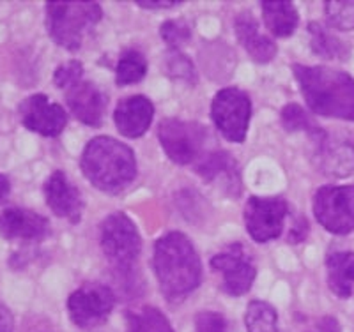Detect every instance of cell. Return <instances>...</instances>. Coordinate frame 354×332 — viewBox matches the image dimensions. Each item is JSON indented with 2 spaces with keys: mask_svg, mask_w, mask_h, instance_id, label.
I'll use <instances>...</instances> for the list:
<instances>
[{
  "mask_svg": "<svg viewBox=\"0 0 354 332\" xmlns=\"http://www.w3.org/2000/svg\"><path fill=\"white\" fill-rule=\"evenodd\" d=\"M246 332H280L278 313L264 300H252L245 313Z\"/></svg>",
  "mask_w": 354,
  "mask_h": 332,
  "instance_id": "obj_25",
  "label": "cell"
},
{
  "mask_svg": "<svg viewBox=\"0 0 354 332\" xmlns=\"http://www.w3.org/2000/svg\"><path fill=\"white\" fill-rule=\"evenodd\" d=\"M66 103L82 124L100 128L109 108V96L93 81L80 80L66 88Z\"/></svg>",
  "mask_w": 354,
  "mask_h": 332,
  "instance_id": "obj_14",
  "label": "cell"
},
{
  "mask_svg": "<svg viewBox=\"0 0 354 332\" xmlns=\"http://www.w3.org/2000/svg\"><path fill=\"white\" fill-rule=\"evenodd\" d=\"M126 320H128V332H174L169 318L153 306H144L138 311H129Z\"/></svg>",
  "mask_w": 354,
  "mask_h": 332,
  "instance_id": "obj_24",
  "label": "cell"
},
{
  "mask_svg": "<svg viewBox=\"0 0 354 332\" xmlns=\"http://www.w3.org/2000/svg\"><path fill=\"white\" fill-rule=\"evenodd\" d=\"M101 249L119 271H129L142 251V239L128 214L113 213L101 223Z\"/></svg>",
  "mask_w": 354,
  "mask_h": 332,
  "instance_id": "obj_5",
  "label": "cell"
},
{
  "mask_svg": "<svg viewBox=\"0 0 354 332\" xmlns=\"http://www.w3.org/2000/svg\"><path fill=\"white\" fill-rule=\"evenodd\" d=\"M161 39L172 50H179L192 39V27L185 20H169L160 27Z\"/></svg>",
  "mask_w": 354,
  "mask_h": 332,
  "instance_id": "obj_29",
  "label": "cell"
},
{
  "mask_svg": "<svg viewBox=\"0 0 354 332\" xmlns=\"http://www.w3.org/2000/svg\"><path fill=\"white\" fill-rule=\"evenodd\" d=\"M211 117L218 131L232 144H243L252 119L250 96L238 87L221 88L211 104Z\"/></svg>",
  "mask_w": 354,
  "mask_h": 332,
  "instance_id": "obj_7",
  "label": "cell"
},
{
  "mask_svg": "<svg viewBox=\"0 0 354 332\" xmlns=\"http://www.w3.org/2000/svg\"><path fill=\"white\" fill-rule=\"evenodd\" d=\"M287 214H289V204L280 196H271V198L250 196L245 205L246 232L259 244L270 242L282 235Z\"/></svg>",
  "mask_w": 354,
  "mask_h": 332,
  "instance_id": "obj_9",
  "label": "cell"
},
{
  "mask_svg": "<svg viewBox=\"0 0 354 332\" xmlns=\"http://www.w3.org/2000/svg\"><path fill=\"white\" fill-rule=\"evenodd\" d=\"M44 198L57 217H64L69 223H80L84 213V198L78 188L64 172L57 170L44 182Z\"/></svg>",
  "mask_w": 354,
  "mask_h": 332,
  "instance_id": "obj_15",
  "label": "cell"
},
{
  "mask_svg": "<svg viewBox=\"0 0 354 332\" xmlns=\"http://www.w3.org/2000/svg\"><path fill=\"white\" fill-rule=\"evenodd\" d=\"M9 191H11V182L4 173H0V204L8 198Z\"/></svg>",
  "mask_w": 354,
  "mask_h": 332,
  "instance_id": "obj_35",
  "label": "cell"
},
{
  "mask_svg": "<svg viewBox=\"0 0 354 332\" xmlns=\"http://www.w3.org/2000/svg\"><path fill=\"white\" fill-rule=\"evenodd\" d=\"M154 273L160 290L169 302H181L198 289L202 264L192 240L181 232H170L154 246Z\"/></svg>",
  "mask_w": 354,
  "mask_h": 332,
  "instance_id": "obj_1",
  "label": "cell"
},
{
  "mask_svg": "<svg viewBox=\"0 0 354 332\" xmlns=\"http://www.w3.org/2000/svg\"><path fill=\"white\" fill-rule=\"evenodd\" d=\"M167 71L176 80H185L188 84H197V72H195L192 60L183 55L179 50H172L167 55Z\"/></svg>",
  "mask_w": 354,
  "mask_h": 332,
  "instance_id": "obj_28",
  "label": "cell"
},
{
  "mask_svg": "<svg viewBox=\"0 0 354 332\" xmlns=\"http://www.w3.org/2000/svg\"><path fill=\"white\" fill-rule=\"evenodd\" d=\"M50 233V221L27 208L11 207L0 214V235L8 240H43Z\"/></svg>",
  "mask_w": 354,
  "mask_h": 332,
  "instance_id": "obj_17",
  "label": "cell"
},
{
  "mask_svg": "<svg viewBox=\"0 0 354 332\" xmlns=\"http://www.w3.org/2000/svg\"><path fill=\"white\" fill-rule=\"evenodd\" d=\"M195 170L205 182H220L223 188L229 189L230 195L238 196L241 191L238 164L227 150H214L202 156Z\"/></svg>",
  "mask_w": 354,
  "mask_h": 332,
  "instance_id": "obj_19",
  "label": "cell"
},
{
  "mask_svg": "<svg viewBox=\"0 0 354 332\" xmlns=\"http://www.w3.org/2000/svg\"><path fill=\"white\" fill-rule=\"evenodd\" d=\"M48 36L61 48L77 52L85 36L101 21L103 11L97 2H62L52 0L44 6Z\"/></svg>",
  "mask_w": 354,
  "mask_h": 332,
  "instance_id": "obj_4",
  "label": "cell"
},
{
  "mask_svg": "<svg viewBox=\"0 0 354 332\" xmlns=\"http://www.w3.org/2000/svg\"><path fill=\"white\" fill-rule=\"evenodd\" d=\"M315 168L322 175L344 179L354 173V144L346 137L328 135L319 144H315L314 150Z\"/></svg>",
  "mask_w": 354,
  "mask_h": 332,
  "instance_id": "obj_13",
  "label": "cell"
},
{
  "mask_svg": "<svg viewBox=\"0 0 354 332\" xmlns=\"http://www.w3.org/2000/svg\"><path fill=\"white\" fill-rule=\"evenodd\" d=\"M292 72L315 115L354 120V80L347 72L326 66L303 64H294Z\"/></svg>",
  "mask_w": 354,
  "mask_h": 332,
  "instance_id": "obj_2",
  "label": "cell"
},
{
  "mask_svg": "<svg viewBox=\"0 0 354 332\" xmlns=\"http://www.w3.org/2000/svg\"><path fill=\"white\" fill-rule=\"evenodd\" d=\"M18 115L28 131L46 138L59 137L68 124L66 110L44 94H32L21 101L18 106Z\"/></svg>",
  "mask_w": 354,
  "mask_h": 332,
  "instance_id": "obj_12",
  "label": "cell"
},
{
  "mask_svg": "<svg viewBox=\"0 0 354 332\" xmlns=\"http://www.w3.org/2000/svg\"><path fill=\"white\" fill-rule=\"evenodd\" d=\"M147 72V60L138 50H126L115 68V84L119 87L138 84Z\"/></svg>",
  "mask_w": 354,
  "mask_h": 332,
  "instance_id": "obj_26",
  "label": "cell"
},
{
  "mask_svg": "<svg viewBox=\"0 0 354 332\" xmlns=\"http://www.w3.org/2000/svg\"><path fill=\"white\" fill-rule=\"evenodd\" d=\"M179 2L176 0H138L137 6L144 9H170L176 8Z\"/></svg>",
  "mask_w": 354,
  "mask_h": 332,
  "instance_id": "obj_33",
  "label": "cell"
},
{
  "mask_svg": "<svg viewBox=\"0 0 354 332\" xmlns=\"http://www.w3.org/2000/svg\"><path fill=\"white\" fill-rule=\"evenodd\" d=\"M328 25L337 30H353L354 28V0H333L324 4Z\"/></svg>",
  "mask_w": 354,
  "mask_h": 332,
  "instance_id": "obj_27",
  "label": "cell"
},
{
  "mask_svg": "<svg viewBox=\"0 0 354 332\" xmlns=\"http://www.w3.org/2000/svg\"><path fill=\"white\" fill-rule=\"evenodd\" d=\"M154 119V104L145 96H129L117 103L113 122L126 138L144 137Z\"/></svg>",
  "mask_w": 354,
  "mask_h": 332,
  "instance_id": "obj_16",
  "label": "cell"
},
{
  "mask_svg": "<svg viewBox=\"0 0 354 332\" xmlns=\"http://www.w3.org/2000/svg\"><path fill=\"white\" fill-rule=\"evenodd\" d=\"M82 77H84V64L78 60H69L55 69L53 81L59 88H69L71 85L80 81Z\"/></svg>",
  "mask_w": 354,
  "mask_h": 332,
  "instance_id": "obj_30",
  "label": "cell"
},
{
  "mask_svg": "<svg viewBox=\"0 0 354 332\" xmlns=\"http://www.w3.org/2000/svg\"><path fill=\"white\" fill-rule=\"evenodd\" d=\"M328 286L340 299H349L354 289V253L335 251L328 256Z\"/></svg>",
  "mask_w": 354,
  "mask_h": 332,
  "instance_id": "obj_21",
  "label": "cell"
},
{
  "mask_svg": "<svg viewBox=\"0 0 354 332\" xmlns=\"http://www.w3.org/2000/svg\"><path fill=\"white\" fill-rule=\"evenodd\" d=\"M280 119H282V126L287 131L306 133L310 140L314 141V145L319 144L322 138L326 137V131L321 126H317V122L296 103H290L287 106H283L282 113H280Z\"/></svg>",
  "mask_w": 354,
  "mask_h": 332,
  "instance_id": "obj_23",
  "label": "cell"
},
{
  "mask_svg": "<svg viewBox=\"0 0 354 332\" xmlns=\"http://www.w3.org/2000/svg\"><path fill=\"white\" fill-rule=\"evenodd\" d=\"M310 332H342L340 324L333 316H322L321 320L314 324V327L310 329Z\"/></svg>",
  "mask_w": 354,
  "mask_h": 332,
  "instance_id": "obj_32",
  "label": "cell"
},
{
  "mask_svg": "<svg viewBox=\"0 0 354 332\" xmlns=\"http://www.w3.org/2000/svg\"><path fill=\"white\" fill-rule=\"evenodd\" d=\"M80 168L94 188L117 195L137 177V159L128 145L112 137H96L85 145Z\"/></svg>",
  "mask_w": 354,
  "mask_h": 332,
  "instance_id": "obj_3",
  "label": "cell"
},
{
  "mask_svg": "<svg viewBox=\"0 0 354 332\" xmlns=\"http://www.w3.org/2000/svg\"><path fill=\"white\" fill-rule=\"evenodd\" d=\"M197 332H229L225 316L216 311H202L195 318Z\"/></svg>",
  "mask_w": 354,
  "mask_h": 332,
  "instance_id": "obj_31",
  "label": "cell"
},
{
  "mask_svg": "<svg viewBox=\"0 0 354 332\" xmlns=\"http://www.w3.org/2000/svg\"><path fill=\"white\" fill-rule=\"evenodd\" d=\"M15 329V320L12 315L4 304H0V332H12Z\"/></svg>",
  "mask_w": 354,
  "mask_h": 332,
  "instance_id": "obj_34",
  "label": "cell"
},
{
  "mask_svg": "<svg viewBox=\"0 0 354 332\" xmlns=\"http://www.w3.org/2000/svg\"><path fill=\"white\" fill-rule=\"evenodd\" d=\"M308 34L312 52L317 57H322V59L326 60H346L347 55H349L346 43L338 39L335 34L328 32L326 28L322 27L321 23H317V21H310Z\"/></svg>",
  "mask_w": 354,
  "mask_h": 332,
  "instance_id": "obj_22",
  "label": "cell"
},
{
  "mask_svg": "<svg viewBox=\"0 0 354 332\" xmlns=\"http://www.w3.org/2000/svg\"><path fill=\"white\" fill-rule=\"evenodd\" d=\"M211 267L216 273L223 274L221 290L232 297H241L248 293L257 276L254 258L239 242H234L227 246L223 251L216 253L211 258Z\"/></svg>",
  "mask_w": 354,
  "mask_h": 332,
  "instance_id": "obj_11",
  "label": "cell"
},
{
  "mask_svg": "<svg viewBox=\"0 0 354 332\" xmlns=\"http://www.w3.org/2000/svg\"><path fill=\"white\" fill-rule=\"evenodd\" d=\"M234 30L238 41L243 44L252 60L257 64H268L277 55V44L273 39L261 34L259 30V21L250 11H241L234 20Z\"/></svg>",
  "mask_w": 354,
  "mask_h": 332,
  "instance_id": "obj_18",
  "label": "cell"
},
{
  "mask_svg": "<svg viewBox=\"0 0 354 332\" xmlns=\"http://www.w3.org/2000/svg\"><path fill=\"white\" fill-rule=\"evenodd\" d=\"M115 306V295L106 284L85 283L69 295L68 311L73 324L80 329H93L103 324Z\"/></svg>",
  "mask_w": 354,
  "mask_h": 332,
  "instance_id": "obj_10",
  "label": "cell"
},
{
  "mask_svg": "<svg viewBox=\"0 0 354 332\" xmlns=\"http://www.w3.org/2000/svg\"><path fill=\"white\" fill-rule=\"evenodd\" d=\"M266 28L277 37L292 36L298 28L299 14L292 2L287 0H264L261 2Z\"/></svg>",
  "mask_w": 354,
  "mask_h": 332,
  "instance_id": "obj_20",
  "label": "cell"
},
{
  "mask_svg": "<svg viewBox=\"0 0 354 332\" xmlns=\"http://www.w3.org/2000/svg\"><path fill=\"white\" fill-rule=\"evenodd\" d=\"M314 214L330 233L347 235L354 232V184L319 188L314 195Z\"/></svg>",
  "mask_w": 354,
  "mask_h": 332,
  "instance_id": "obj_8",
  "label": "cell"
},
{
  "mask_svg": "<svg viewBox=\"0 0 354 332\" xmlns=\"http://www.w3.org/2000/svg\"><path fill=\"white\" fill-rule=\"evenodd\" d=\"M158 138L174 163L189 164L195 163L204 153L207 129L192 120L165 119L158 128Z\"/></svg>",
  "mask_w": 354,
  "mask_h": 332,
  "instance_id": "obj_6",
  "label": "cell"
}]
</instances>
